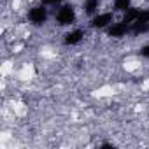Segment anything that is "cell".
<instances>
[{
	"mask_svg": "<svg viewBox=\"0 0 149 149\" xmlns=\"http://www.w3.org/2000/svg\"><path fill=\"white\" fill-rule=\"evenodd\" d=\"M28 18H30V21H32V23L40 25V23H44V21H46V9H44V7H33V9L30 11Z\"/></svg>",
	"mask_w": 149,
	"mask_h": 149,
	"instance_id": "2",
	"label": "cell"
},
{
	"mask_svg": "<svg viewBox=\"0 0 149 149\" xmlns=\"http://www.w3.org/2000/svg\"><path fill=\"white\" fill-rule=\"evenodd\" d=\"M111 21H112V14H111V13H104V14H98L97 18H93L91 25H93L95 28H104V26H107Z\"/></svg>",
	"mask_w": 149,
	"mask_h": 149,
	"instance_id": "3",
	"label": "cell"
},
{
	"mask_svg": "<svg viewBox=\"0 0 149 149\" xmlns=\"http://www.w3.org/2000/svg\"><path fill=\"white\" fill-rule=\"evenodd\" d=\"M137 21H142V23H149V13L144 11V13H139V18Z\"/></svg>",
	"mask_w": 149,
	"mask_h": 149,
	"instance_id": "9",
	"label": "cell"
},
{
	"mask_svg": "<svg viewBox=\"0 0 149 149\" xmlns=\"http://www.w3.org/2000/svg\"><path fill=\"white\" fill-rule=\"evenodd\" d=\"M81 39H83V32L81 30H74V32L65 35V44H77Z\"/></svg>",
	"mask_w": 149,
	"mask_h": 149,
	"instance_id": "5",
	"label": "cell"
},
{
	"mask_svg": "<svg viewBox=\"0 0 149 149\" xmlns=\"http://www.w3.org/2000/svg\"><path fill=\"white\" fill-rule=\"evenodd\" d=\"M46 4H56V2H60V0H44Z\"/></svg>",
	"mask_w": 149,
	"mask_h": 149,
	"instance_id": "11",
	"label": "cell"
},
{
	"mask_svg": "<svg viewBox=\"0 0 149 149\" xmlns=\"http://www.w3.org/2000/svg\"><path fill=\"white\" fill-rule=\"evenodd\" d=\"M142 56H146V58H149V46H146V47L142 49Z\"/></svg>",
	"mask_w": 149,
	"mask_h": 149,
	"instance_id": "10",
	"label": "cell"
},
{
	"mask_svg": "<svg viewBox=\"0 0 149 149\" xmlns=\"http://www.w3.org/2000/svg\"><path fill=\"white\" fill-rule=\"evenodd\" d=\"M126 33V25L125 23H114L109 28V35L111 37H123Z\"/></svg>",
	"mask_w": 149,
	"mask_h": 149,
	"instance_id": "4",
	"label": "cell"
},
{
	"mask_svg": "<svg viewBox=\"0 0 149 149\" xmlns=\"http://www.w3.org/2000/svg\"><path fill=\"white\" fill-rule=\"evenodd\" d=\"M98 0H86V2H84V11L88 13V14H93L97 9H98Z\"/></svg>",
	"mask_w": 149,
	"mask_h": 149,
	"instance_id": "6",
	"label": "cell"
},
{
	"mask_svg": "<svg viewBox=\"0 0 149 149\" xmlns=\"http://www.w3.org/2000/svg\"><path fill=\"white\" fill-rule=\"evenodd\" d=\"M74 18H76V14H74L72 6H63V7L58 11V14H56L58 25H70V23L74 21Z\"/></svg>",
	"mask_w": 149,
	"mask_h": 149,
	"instance_id": "1",
	"label": "cell"
},
{
	"mask_svg": "<svg viewBox=\"0 0 149 149\" xmlns=\"http://www.w3.org/2000/svg\"><path fill=\"white\" fill-rule=\"evenodd\" d=\"M147 23H142V21H135L133 23V32L135 33H142V32H147Z\"/></svg>",
	"mask_w": 149,
	"mask_h": 149,
	"instance_id": "7",
	"label": "cell"
},
{
	"mask_svg": "<svg viewBox=\"0 0 149 149\" xmlns=\"http://www.w3.org/2000/svg\"><path fill=\"white\" fill-rule=\"evenodd\" d=\"M114 6H116V9H119V11H128L130 0H114Z\"/></svg>",
	"mask_w": 149,
	"mask_h": 149,
	"instance_id": "8",
	"label": "cell"
}]
</instances>
